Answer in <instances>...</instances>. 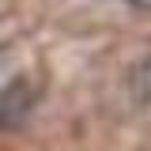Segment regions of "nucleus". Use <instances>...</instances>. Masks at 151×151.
Masks as SVG:
<instances>
[{
    "mask_svg": "<svg viewBox=\"0 0 151 151\" xmlns=\"http://www.w3.org/2000/svg\"><path fill=\"white\" fill-rule=\"evenodd\" d=\"M30 106H34V87L27 79L8 83V91L0 94V129H19L27 121Z\"/></svg>",
    "mask_w": 151,
    "mask_h": 151,
    "instance_id": "1",
    "label": "nucleus"
},
{
    "mask_svg": "<svg viewBox=\"0 0 151 151\" xmlns=\"http://www.w3.org/2000/svg\"><path fill=\"white\" fill-rule=\"evenodd\" d=\"M132 8H144V12H151V0H129Z\"/></svg>",
    "mask_w": 151,
    "mask_h": 151,
    "instance_id": "2",
    "label": "nucleus"
}]
</instances>
